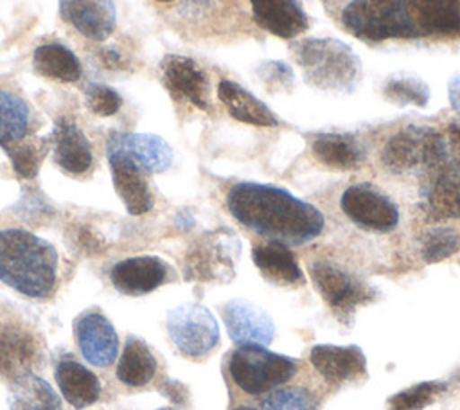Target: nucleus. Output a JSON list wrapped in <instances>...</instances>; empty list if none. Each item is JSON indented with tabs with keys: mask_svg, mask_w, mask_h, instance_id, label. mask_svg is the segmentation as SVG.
<instances>
[{
	"mask_svg": "<svg viewBox=\"0 0 460 410\" xmlns=\"http://www.w3.org/2000/svg\"><path fill=\"white\" fill-rule=\"evenodd\" d=\"M50 149L49 138H23L4 151L9 155L13 167L22 178H34L38 174L40 164L43 162L47 151Z\"/></svg>",
	"mask_w": 460,
	"mask_h": 410,
	"instance_id": "nucleus-33",
	"label": "nucleus"
},
{
	"mask_svg": "<svg viewBox=\"0 0 460 410\" xmlns=\"http://www.w3.org/2000/svg\"><path fill=\"white\" fill-rule=\"evenodd\" d=\"M7 401L11 410H63L61 399L50 383L34 372L11 379Z\"/></svg>",
	"mask_w": 460,
	"mask_h": 410,
	"instance_id": "nucleus-28",
	"label": "nucleus"
},
{
	"mask_svg": "<svg viewBox=\"0 0 460 410\" xmlns=\"http://www.w3.org/2000/svg\"><path fill=\"white\" fill-rule=\"evenodd\" d=\"M311 279L320 295L336 311H350L368 299V290L365 284L338 264L327 261L313 263Z\"/></svg>",
	"mask_w": 460,
	"mask_h": 410,
	"instance_id": "nucleus-16",
	"label": "nucleus"
},
{
	"mask_svg": "<svg viewBox=\"0 0 460 410\" xmlns=\"http://www.w3.org/2000/svg\"><path fill=\"white\" fill-rule=\"evenodd\" d=\"M156 374V358L149 345L138 336H128L120 360L117 363V378L128 387H144Z\"/></svg>",
	"mask_w": 460,
	"mask_h": 410,
	"instance_id": "nucleus-29",
	"label": "nucleus"
},
{
	"mask_svg": "<svg viewBox=\"0 0 460 410\" xmlns=\"http://www.w3.org/2000/svg\"><path fill=\"white\" fill-rule=\"evenodd\" d=\"M235 410H253V408H250V406H239V408H235Z\"/></svg>",
	"mask_w": 460,
	"mask_h": 410,
	"instance_id": "nucleus-42",
	"label": "nucleus"
},
{
	"mask_svg": "<svg viewBox=\"0 0 460 410\" xmlns=\"http://www.w3.org/2000/svg\"><path fill=\"white\" fill-rule=\"evenodd\" d=\"M86 102L95 115L110 117L119 111L122 99L111 86L102 83H90L86 86Z\"/></svg>",
	"mask_w": 460,
	"mask_h": 410,
	"instance_id": "nucleus-38",
	"label": "nucleus"
},
{
	"mask_svg": "<svg viewBox=\"0 0 460 410\" xmlns=\"http://www.w3.org/2000/svg\"><path fill=\"white\" fill-rule=\"evenodd\" d=\"M447 97H449L451 108L460 115V72L455 74V76L449 79V85H447Z\"/></svg>",
	"mask_w": 460,
	"mask_h": 410,
	"instance_id": "nucleus-40",
	"label": "nucleus"
},
{
	"mask_svg": "<svg viewBox=\"0 0 460 410\" xmlns=\"http://www.w3.org/2000/svg\"><path fill=\"white\" fill-rule=\"evenodd\" d=\"M341 210L365 230L390 232L399 225L397 205L370 183H356L341 194Z\"/></svg>",
	"mask_w": 460,
	"mask_h": 410,
	"instance_id": "nucleus-10",
	"label": "nucleus"
},
{
	"mask_svg": "<svg viewBox=\"0 0 460 410\" xmlns=\"http://www.w3.org/2000/svg\"><path fill=\"white\" fill-rule=\"evenodd\" d=\"M226 203L241 225L282 245L309 243L325 227L314 205L270 183L239 182L228 191Z\"/></svg>",
	"mask_w": 460,
	"mask_h": 410,
	"instance_id": "nucleus-1",
	"label": "nucleus"
},
{
	"mask_svg": "<svg viewBox=\"0 0 460 410\" xmlns=\"http://www.w3.org/2000/svg\"><path fill=\"white\" fill-rule=\"evenodd\" d=\"M446 390V383L424 381L417 383L390 399V410H420Z\"/></svg>",
	"mask_w": 460,
	"mask_h": 410,
	"instance_id": "nucleus-35",
	"label": "nucleus"
},
{
	"mask_svg": "<svg viewBox=\"0 0 460 410\" xmlns=\"http://www.w3.org/2000/svg\"><path fill=\"white\" fill-rule=\"evenodd\" d=\"M417 34L460 40V0H402Z\"/></svg>",
	"mask_w": 460,
	"mask_h": 410,
	"instance_id": "nucleus-19",
	"label": "nucleus"
},
{
	"mask_svg": "<svg viewBox=\"0 0 460 410\" xmlns=\"http://www.w3.org/2000/svg\"><path fill=\"white\" fill-rule=\"evenodd\" d=\"M160 2H171V0H160Z\"/></svg>",
	"mask_w": 460,
	"mask_h": 410,
	"instance_id": "nucleus-43",
	"label": "nucleus"
},
{
	"mask_svg": "<svg viewBox=\"0 0 460 410\" xmlns=\"http://www.w3.org/2000/svg\"><path fill=\"white\" fill-rule=\"evenodd\" d=\"M293 58L307 85L332 94H352L361 81V61L343 41L305 38L293 47Z\"/></svg>",
	"mask_w": 460,
	"mask_h": 410,
	"instance_id": "nucleus-3",
	"label": "nucleus"
},
{
	"mask_svg": "<svg viewBox=\"0 0 460 410\" xmlns=\"http://www.w3.org/2000/svg\"><path fill=\"white\" fill-rule=\"evenodd\" d=\"M447 137H449V147L455 156L453 160L460 169V122H453L447 126Z\"/></svg>",
	"mask_w": 460,
	"mask_h": 410,
	"instance_id": "nucleus-39",
	"label": "nucleus"
},
{
	"mask_svg": "<svg viewBox=\"0 0 460 410\" xmlns=\"http://www.w3.org/2000/svg\"><path fill=\"white\" fill-rule=\"evenodd\" d=\"M167 333L174 347L187 358L207 356L219 342L214 315L199 304H181L167 313Z\"/></svg>",
	"mask_w": 460,
	"mask_h": 410,
	"instance_id": "nucleus-9",
	"label": "nucleus"
},
{
	"mask_svg": "<svg viewBox=\"0 0 460 410\" xmlns=\"http://www.w3.org/2000/svg\"><path fill=\"white\" fill-rule=\"evenodd\" d=\"M257 74L271 92H289L295 85V76L291 67L279 59L262 61L257 67Z\"/></svg>",
	"mask_w": 460,
	"mask_h": 410,
	"instance_id": "nucleus-37",
	"label": "nucleus"
},
{
	"mask_svg": "<svg viewBox=\"0 0 460 410\" xmlns=\"http://www.w3.org/2000/svg\"><path fill=\"white\" fill-rule=\"evenodd\" d=\"M221 316L230 338L239 345L264 347L273 340L275 325L271 316L250 300H228L221 308Z\"/></svg>",
	"mask_w": 460,
	"mask_h": 410,
	"instance_id": "nucleus-13",
	"label": "nucleus"
},
{
	"mask_svg": "<svg viewBox=\"0 0 460 410\" xmlns=\"http://www.w3.org/2000/svg\"><path fill=\"white\" fill-rule=\"evenodd\" d=\"M169 277V266L155 255H135L119 261L110 270L113 288L124 295L140 297L155 291Z\"/></svg>",
	"mask_w": 460,
	"mask_h": 410,
	"instance_id": "nucleus-15",
	"label": "nucleus"
},
{
	"mask_svg": "<svg viewBox=\"0 0 460 410\" xmlns=\"http://www.w3.org/2000/svg\"><path fill=\"white\" fill-rule=\"evenodd\" d=\"M61 396L75 408L93 405L101 396L99 378L74 358H61L54 367Z\"/></svg>",
	"mask_w": 460,
	"mask_h": 410,
	"instance_id": "nucleus-22",
	"label": "nucleus"
},
{
	"mask_svg": "<svg viewBox=\"0 0 460 410\" xmlns=\"http://www.w3.org/2000/svg\"><path fill=\"white\" fill-rule=\"evenodd\" d=\"M113 187L124 201L129 214L138 216L153 209V194L146 180V173L119 156H108Z\"/></svg>",
	"mask_w": 460,
	"mask_h": 410,
	"instance_id": "nucleus-23",
	"label": "nucleus"
},
{
	"mask_svg": "<svg viewBox=\"0 0 460 410\" xmlns=\"http://www.w3.org/2000/svg\"><path fill=\"white\" fill-rule=\"evenodd\" d=\"M261 410H316V403L304 388L282 387L266 396Z\"/></svg>",
	"mask_w": 460,
	"mask_h": 410,
	"instance_id": "nucleus-36",
	"label": "nucleus"
},
{
	"mask_svg": "<svg viewBox=\"0 0 460 410\" xmlns=\"http://www.w3.org/2000/svg\"><path fill=\"white\" fill-rule=\"evenodd\" d=\"M383 97L397 106H419L424 108L429 102V86L413 74H392L381 86Z\"/></svg>",
	"mask_w": 460,
	"mask_h": 410,
	"instance_id": "nucleus-32",
	"label": "nucleus"
},
{
	"mask_svg": "<svg viewBox=\"0 0 460 410\" xmlns=\"http://www.w3.org/2000/svg\"><path fill=\"white\" fill-rule=\"evenodd\" d=\"M50 146L56 164L65 173L83 174L92 167L93 155L90 140L74 120L66 117H59L56 120L54 131L50 135Z\"/></svg>",
	"mask_w": 460,
	"mask_h": 410,
	"instance_id": "nucleus-20",
	"label": "nucleus"
},
{
	"mask_svg": "<svg viewBox=\"0 0 460 410\" xmlns=\"http://www.w3.org/2000/svg\"><path fill=\"white\" fill-rule=\"evenodd\" d=\"M422 210L433 221L460 214V169L455 160L424 176Z\"/></svg>",
	"mask_w": 460,
	"mask_h": 410,
	"instance_id": "nucleus-14",
	"label": "nucleus"
},
{
	"mask_svg": "<svg viewBox=\"0 0 460 410\" xmlns=\"http://www.w3.org/2000/svg\"><path fill=\"white\" fill-rule=\"evenodd\" d=\"M318 162L331 169H354L361 164L365 153L359 140L350 133H320L311 144Z\"/></svg>",
	"mask_w": 460,
	"mask_h": 410,
	"instance_id": "nucleus-27",
	"label": "nucleus"
},
{
	"mask_svg": "<svg viewBox=\"0 0 460 410\" xmlns=\"http://www.w3.org/2000/svg\"><path fill=\"white\" fill-rule=\"evenodd\" d=\"M108 156H119L146 174L164 173L172 164L171 146L153 133H111Z\"/></svg>",
	"mask_w": 460,
	"mask_h": 410,
	"instance_id": "nucleus-11",
	"label": "nucleus"
},
{
	"mask_svg": "<svg viewBox=\"0 0 460 410\" xmlns=\"http://www.w3.org/2000/svg\"><path fill=\"white\" fill-rule=\"evenodd\" d=\"M32 126V110L20 95L0 90V146L5 149L27 138Z\"/></svg>",
	"mask_w": 460,
	"mask_h": 410,
	"instance_id": "nucleus-31",
	"label": "nucleus"
},
{
	"mask_svg": "<svg viewBox=\"0 0 460 410\" xmlns=\"http://www.w3.org/2000/svg\"><path fill=\"white\" fill-rule=\"evenodd\" d=\"M228 370L244 392L262 394L288 381L296 370V361L259 345H243L232 352Z\"/></svg>",
	"mask_w": 460,
	"mask_h": 410,
	"instance_id": "nucleus-8",
	"label": "nucleus"
},
{
	"mask_svg": "<svg viewBox=\"0 0 460 410\" xmlns=\"http://www.w3.org/2000/svg\"><path fill=\"white\" fill-rule=\"evenodd\" d=\"M341 23L363 41L419 36L402 0H350L341 13Z\"/></svg>",
	"mask_w": 460,
	"mask_h": 410,
	"instance_id": "nucleus-5",
	"label": "nucleus"
},
{
	"mask_svg": "<svg viewBox=\"0 0 460 410\" xmlns=\"http://www.w3.org/2000/svg\"><path fill=\"white\" fill-rule=\"evenodd\" d=\"M32 65L38 74L54 81L74 83L81 77V63L77 56L63 43H43L34 50Z\"/></svg>",
	"mask_w": 460,
	"mask_h": 410,
	"instance_id": "nucleus-30",
	"label": "nucleus"
},
{
	"mask_svg": "<svg viewBox=\"0 0 460 410\" xmlns=\"http://www.w3.org/2000/svg\"><path fill=\"white\" fill-rule=\"evenodd\" d=\"M255 22L273 36L291 40L309 27L300 0H250Z\"/></svg>",
	"mask_w": 460,
	"mask_h": 410,
	"instance_id": "nucleus-21",
	"label": "nucleus"
},
{
	"mask_svg": "<svg viewBox=\"0 0 460 410\" xmlns=\"http://www.w3.org/2000/svg\"><path fill=\"white\" fill-rule=\"evenodd\" d=\"M74 336L83 358L93 367H110L119 354V336L111 322L97 309H86L74 320Z\"/></svg>",
	"mask_w": 460,
	"mask_h": 410,
	"instance_id": "nucleus-12",
	"label": "nucleus"
},
{
	"mask_svg": "<svg viewBox=\"0 0 460 410\" xmlns=\"http://www.w3.org/2000/svg\"><path fill=\"white\" fill-rule=\"evenodd\" d=\"M313 367L329 381H345L358 378L367 369L361 349L349 345H316L311 349Z\"/></svg>",
	"mask_w": 460,
	"mask_h": 410,
	"instance_id": "nucleus-24",
	"label": "nucleus"
},
{
	"mask_svg": "<svg viewBox=\"0 0 460 410\" xmlns=\"http://www.w3.org/2000/svg\"><path fill=\"white\" fill-rule=\"evenodd\" d=\"M252 257L255 266L262 273V277L273 284L293 286L304 281L302 270L293 252L282 243H277V241L261 243L253 246Z\"/></svg>",
	"mask_w": 460,
	"mask_h": 410,
	"instance_id": "nucleus-26",
	"label": "nucleus"
},
{
	"mask_svg": "<svg viewBox=\"0 0 460 410\" xmlns=\"http://www.w3.org/2000/svg\"><path fill=\"white\" fill-rule=\"evenodd\" d=\"M59 14L81 36L102 41L117 23L113 0H59Z\"/></svg>",
	"mask_w": 460,
	"mask_h": 410,
	"instance_id": "nucleus-18",
	"label": "nucleus"
},
{
	"mask_svg": "<svg viewBox=\"0 0 460 410\" xmlns=\"http://www.w3.org/2000/svg\"><path fill=\"white\" fill-rule=\"evenodd\" d=\"M156 410H181V408H174V406H164V408H156Z\"/></svg>",
	"mask_w": 460,
	"mask_h": 410,
	"instance_id": "nucleus-41",
	"label": "nucleus"
},
{
	"mask_svg": "<svg viewBox=\"0 0 460 410\" xmlns=\"http://www.w3.org/2000/svg\"><path fill=\"white\" fill-rule=\"evenodd\" d=\"M59 255L43 237L20 228L0 230V282L29 299H47L58 284Z\"/></svg>",
	"mask_w": 460,
	"mask_h": 410,
	"instance_id": "nucleus-2",
	"label": "nucleus"
},
{
	"mask_svg": "<svg viewBox=\"0 0 460 410\" xmlns=\"http://www.w3.org/2000/svg\"><path fill=\"white\" fill-rule=\"evenodd\" d=\"M217 97L228 110V113L244 122L253 126H277V115L252 92L243 88L239 83L230 79H223L217 85Z\"/></svg>",
	"mask_w": 460,
	"mask_h": 410,
	"instance_id": "nucleus-25",
	"label": "nucleus"
},
{
	"mask_svg": "<svg viewBox=\"0 0 460 410\" xmlns=\"http://www.w3.org/2000/svg\"><path fill=\"white\" fill-rule=\"evenodd\" d=\"M460 248V236L449 227H437L422 236V257L426 263H438Z\"/></svg>",
	"mask_w": 460,
	"mask_h": 410,
	"instance_id": "nucleus-34",
	"label": "nucleus"
},
{
	"mask_svg": "<svg viewBox=\"0 0 460 410\" xmlns=\"http://www.w3.org/2000/svg\"><path fill=\"white\" fill-rule=\"evenodd\" d=\"M43 360L41 333L14 308L0 300V374L14 379L40 369Z\"/></svg>",
	"mask_w": 460,
	"mask_h": 410,
	"instance_id": "nucleus-6",
	"label": "nucleus"
},
{
	"mask_svg": "<svg viewBox=\"0 0 460 410\" xmlns=\"http://www.w3.org/2000/svg\"><path fill=\"white\" fill-rule=\"evenodd\" d=\"M162 77L169 92L183 101H189L199 110H208V76L190 58L169 54L162 61Z\"/></svg>",
	"mask_w": 460,
	"mask_h": 410,
	"instance_id": "nucleus-17",
	"label": "nucleus"
},
{
	"mask_svg": "<svg viewBox=\"0 0 460 410\" xmlns=\"http://www.w3.org/2000/svg\"><path fill=\"white\" fill-rule=\"evenodd\" d=\"M241 241L230 228L203 234L187 252L185 272L189 279L228 282L235 275Z\"/></svg>",
	"mask_w": 460,
	"mask_h": 410,
	"instance_id": "nucleus-7",
	"label": "nucleus"
},
{
	"mask_svg": "<svg viewBox=\"0 0 460 410\" xmlns=\"http://www.w3.org/2000/svg\"><path fill=\"white\" fill-rule=\"evenodd\" d=\"M449 160L446 138L431 126H404L386 140L381 151V162L392 173L426 176Z\"/></svg>",
	"mask_w": 460,
	"mask_h": 410,
	"instance_id": "nucleus-4",
	"label": "nucleus"
}]
</instances>
